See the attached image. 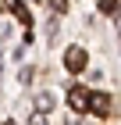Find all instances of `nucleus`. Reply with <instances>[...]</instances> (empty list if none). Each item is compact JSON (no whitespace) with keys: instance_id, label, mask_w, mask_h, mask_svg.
<instances>
[{"instance_id":"obj_1","label":"nucleus","mask_w":121,"mask_h":125,"mask_svg":"<svg viewBox=\"0 0 121 125\" xmlns=\"http://www.w3.org/2000/svg\"><path fill=\"white\" fill-rule=\"evenodd\" d=\"M64 68H68V72H82V68H85V50L82 47H71L64 54Z\"/></svg>"},{"instance_id":"obj_2","label":"nucleus","mask_w":121,"mask_h":125,"mask_svg":"<svg viewBox=\"0 0 121 125\" xmlns=\"http://www.w3.org/2000/svg\"><path fill=\"white\" fill-rule=\"evenodd\" d=\"M68 104H71L75 111H85V107L93 104V96L85 93V89H71V93H68Z\"/></svg>"},{"instance_id":"obj_3","label":"nucleus","mask_w":121,"mask_h":125,"mask_svg":"<svg viewBox=\"0 0 121 125\" xmlns=\"http://www.w3.org/2000/svg\"><path fill=\"white\" fill-rule=\"evenodd\" d=\"M89 107H93V111H96V115H107V107H111V100H107V96H93V104H89Z\"/></svg>"},{"instance_id":"obj_4","label":"nucleus","mask_w":121,"mask_h":125,"mask_svg":"<svg viewBox=\"0 0 121 125\" xmlns=\"http://www.w3.org/2000/svg\"><path fill=\"white\" fill-rule=\"evenodd\" d=\"M36 107H43V111H50V107H54V93H47V89H43V93L36 96Z\"/></svg>"},{"instance_id":"obj_5","label":"nucleus","mask_w":121,"mask_h":125,"mask_svg":"<svg viewBox=\"0 0 121 125\" xmlns=\"http://www.w3.org/2000/svg\"><path fill=\"white\" fill-rule=\"evenodd\" d=\"M50 7L54 11H68V0H50Z\"/></svg>"},{"instance_id":"obj_6","label":"nucleus","mask_w":121,"mask_h":125,"mask_svg":"<svg viewBox=\"0 0 121 125\" xmlns=\"http://www.w3.org/2000/svg\"><path fill=\"white\" fill-rule=\"evenodd\" d=\"M100 7H103V11H114V7H118V0H103Z\"/></svg>"},{"instance_id":"obj_7","label":"nucleus","mask_w":121,"mask_h":125,"mask_svg":"<svg viewBox=\"0 0 121 125\" xmlns=\"http://www.w3.org/2000/svg\"><path fill=\"white\" fill-rule=\"evenodd\" d=\"M28 125H47V118H43V115H32V122H28Z\"/></svg>"},{"instance_id":"obj_8","label":"nucleus","mask_w":121,"mask_h":125,"mask_svg":"<svg viewBox=\"0 0 121 125\" xmlns=\"http://www.w3.org/2000/svg\"><path fill=\"white\" fill-rule=\"evenodd\" d=\"M4 125H14V122H4Z\"/></svg>"},{"instance_id":"obj_9","label":"nucleus","mask_w":121,"mask_h":125,"mask_svg":"<svg viewBox=\"0 0 121 125\" xmlns=\"http://www.w3.org/2000/svg\"><path fill=\"white\" fill-rule=\"evenodd\" d=\"M118 29H121V25H118Z\"/></svg>"}]
</instances>
